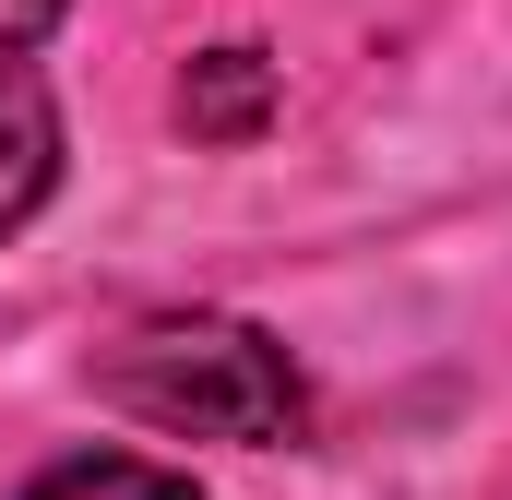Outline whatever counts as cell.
Segmentation results:
<instances>
[{"instance_id":"3","label":"cell","mask_w":512,"mask_h":500,"mask_svg":"<svg viewBox=\"0 0 512 500\" xmlns=\"http://www.w3.org/2000/svg\"><path fill=\"white\" fill-rule=\"evenodd\" d=\"M262 108H274V60H262V48H203V60L179 72V131H191V143H251Z\"/></svg>"},{"instance_id":"5","label":"cell","mask_w":512,"mask_h":500,"mask_svg":"<svg viewBox=\"0 0 512 500\" xmlns=\"http://www.w3.org/2000/svg\"><path fill=\"white\" fill-rule=\"evenodd\" d=\"M60 12H72V0H0V60H36V48L60 36Z\"/></svg>"},{"instance_id":"4","label":"cell","mask_w":512,"mask_h":500,"mask_svg":"<svg viewBox=\"0 0 512 500\" xmlns=\"http://www.w3.org/2000/svg\"><path fill=\"white\" fill-rule=\"evenodd\" d=\"M12 500H203L179 465H155V453H60L48 477H24Z\"/></svg>"},{"instance_id":"1","label":"cell","mask_w":512,"mask_h":500,"mask_svg":"<svg viewBox=\"0 0 512 500\" xmlns=\"http://www.w3.org/2000/svg\"><path fill=\"white\" fill-rule=\"evenodd\" d=\"M96 393L120 405L131 429L155 441H239V453H274L310 429V381L298 358L239 322V310H155L131 322L120 346L96 358Z\"/></svg>"},{"instance_id":"2","label":"cell","mask_w":512,"mask_h":500,"mask_svg":"<svg viewBox=\"0 0 512 500\" xmlns=\"http://www.w3.org/2000/svg\"><path fill=\"white\" fill-rule=\"evenodd\" d=\"M60 191V96L36 60H0V239Z\"/></svg>"}]
</instances>
